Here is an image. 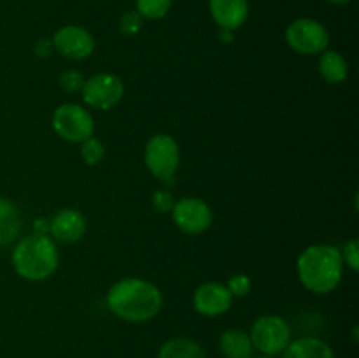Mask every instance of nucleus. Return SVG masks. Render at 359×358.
<instances>
[{"instance_id":"obj_23","label":"nucleus","mask_w":359,"mask_h":358,"mask_svg":"<svg viewBox=\"0 0 359 358\" xmlns=\"http://www.w3.org/2000/svg\"><path fill=\"white\" fill-rule=\"evenodd\" d=\"M226 288L231 293V297H245V295H249V291L252 288L251 277L245 276V274H233L228 279Z\"/></svg>"},{"instance_id":"obj_13","label":"nucleus","mask_w":359,"mask_h":358,"mask_svg":"<svg viewBox=\"0 0 359 358\" xmlns=\"http://www.w3.org/2000/svg\"><path fill=\"white\" fill-rule=\"evenodd\" d=\"M210 14L221 30L235 32L249 16L248 0H209Z\"/></svg>"},{"instance_id":"obj_12","label":"nucleus","mask_w":359,"mask_h":358,"mask_svg":"<svg viewBox=\"0 0 359 358\" xmlns=\"http://www.w3.org/2000/svg\"><path fill=\"white\" fill-rule=\"evenodd\" d=\"M86 218L83 213L70 207H63L55 216L49 220V234L55 241L63 242V244H74L81 241L86 234Z\"/></svg>"},{"instance_id":"obj_29","label":"nucleus","mask_w":359,"mask_h":358,"mask_svg":"<svg viewBox=\"0 0 359 358\" xmlns=\"http://www.w3.org/2000/svg\"><path fill=\"white\" fill-rule=\"evenodd\" d=\"M330 2H332V4H339V6H340V4H347V2H349V0H330Z\"/></svg>"},{"instance_id":"obj_20","label":"nucleus","mask_w":359,"mask_h":358,"mask_svg":"<svg viewBox=\"0 0 359 358\" xmlns=\"http://www.w3.org/2000/svg\"><path fill=\"white\" fill-rule=\"evenodd\" d=\"M104 157H105V147L97 137L91 135L90 139L81 142V158H83L86 165H91V167H93V165H98L102 160H104Z\"/></svg>"},{"instance_id":"obj_24","label":"nucleus","mask_w":359,"mask_h":358,"mask_svg":"<svg viewBox=\"0 0 359 358\" xmlns=\"http://www.w3.org/2000/svg\"><path fill=\"white\" fill-rule=\"evenodd\" d=\"M84 76L79 70H65V72L60 74V88L63 91H69V93H76V91L83 90L84 84Z\"/></svg>"},{"instance_id":"obj_19","label":"nucleus","mask_w":359,"mask_h":358,"mask_svg":"<svg viewBox=\"0 0 359 358\" xmlns=\"http://www.w3.org/2000/svg\"><path fill=\"white\" fill-rule=\"evenodd\" d=\"M137 2V13L144 18V20H161L168 14L172 7V0H135Z\"/></svg>"},{"instance_id":"obj_15","label":"nucleus","mask_w":359,"mask_h":358,"mask_svg":"<svg viewBox=\"0 0 359 358\" xmlns=\"http://www.w3.org/2000/svg\"><path fill=\"white\" fill-rule=\"evenodd\" d=\"M251 337L242 329H228L219 337V351L224 358H252Z\"/></svg>"},{"instance_id":"obj_5","label":"nucleus","mask_w":359,"mask_h":358,"mask_svg":"<svg viewBox=\"0 0 359 358\" xmlns=\"http://www.w3.org/2000/svg\"><path fill=\"white\" fill-rule=\"evenodd\" d=\"M51 125L56 135L74 144H81L83 140L90 139L95 132V119L91 112L83 105L72 102H67L55 109Z\"/></svg>"},{"instance_id":"obj_6","label":"nucleus","mask_w":359,"mask_h":358,"mask_svg":"<svg viewBox=\"0 0 359 358\" xmlns=\"http://www.w3.org/2000/svg\"><path fill=\"white\" fill-rule=\"evenodd\" d=\"M251 343L265 357L280 354L291 343V326L283 316L265 314L252 323Z\"/></svg>"},{"instance_id":"obj_22","label":"nucleus","mask_w":359,"mask_h":358,"mask_svg":"<svg viewBox=\"0 0 359 358\" xmlns=\"http://www.w3.org/2000/svg\"><path fill=\"white\" fill-rule=\"evenodd\" d=\"M340 255H342L344 267H349L351 270L358 272L359 270V242L358 239H351L340 249Z\"/></svg>"},{"instance_id":"obj_27","label":"nucleus","mask_w":359,"mask_h":358,"mask_svg":"<svg viewBox=\"0 0 359 358\" xmlns=\"http://www.w3.org/2000/svg\"><path fill=\"white\" fill-rule=\"evenodd\" d=\"M34 228H35V234L48 235L49 234V220H46V218H39V220H35Z\"/></svg>"},{"instance_id":"obj_7","label":"nucleus","mask_w":359,"mask_h":358,"mask_svg":"<svg viewBox=\"0 0 359 358\" xmlns=\"http://www.w3.org/2000/svg\"><path fill=\"white\" fill-rule=\"evenodd\" d=\"M286 42L298 55H321L330 46V32L318 20L300 18L286 28Z\"/></svg>"},{"instance_id":"obj_1","label":"nucleus","mask_w":359,"mask_h":358,"mask_svg":"<svg viewBox=\"0 0 359 358\" xmlns=\"http://www.w3.org/2000/svg\"><path fill=\"white\" fill-rule=\"evenodd\" d=\"M107 307L116 318L128 323H144L158 316L163 307V295L151 281L140 277L119 279L109 288Z\"/></svg>"},{"instance_id":"obj_11","label":"nucleus","mask_w":359,"mask_h":358,"mask_svg":"<svg viewBox=\"0 0 359 358\" xmlns=\"http://www.w3.org/2000/svg\"><path fill=\"white\" fill-rule=\"evenodd\" d=\"M231 293L228 291L226 284L209 281V283L200 284L193 293V305L196 312L207 318H216L224 314L231 307Z\"/></svg>"},{"instance_id":"obj_16","label":"nucleus","mask_w":359,"mask_h":358,"mask_svg":"<svg viewBox=\"0 0 359 358\" xmlns=\"http://www.w3.org/2000/svg\"><path fill=\"white\" fill-rule=\"evenodd\" d=\"M21 227L23 221L20 209L11 200L0 197V248L16 241L21 234Z\"/></svg>"},{"instance_id":"obj_17","label":"nucleus","mask_w":359,"mask_h":358,"mask_svg":"<svg viewBox=\"0 0 359 358\" xmlns=\"http://www.w3.org/2000/svg\"><path fill=\"white\" fill-rule=\"evenodd\" d=\"M319 74L328 84H340L349 76V63L339 51L326 49L319 56Z\"/></svg>"},{"instance_id":"obj_25","label":"nucleus","mask_w":359,"mask_h":358,"mask_svg":"<svg viewBox=\"0 0 359 358\" xmlns=\"http://www.w3.org/2000/svg\"><path fill=\"white\" fill-rule=\"evenodd\" d=\"M151 204H153V207L158 211V213H170L172 207H174L175 204V199L168 190L161 188L153 193V197H151Z\"/></svg>"},{"instance_id":"obj_2","label":"nucleus","mask_w":359,"mask_h":358,"mask_svg":"<svg viewBox=\"0 0 359 358\" xmlns=\"http://www.w3.org/2000/svg\"><path fill=\"white\" fill-rule=\"evenodd\" d=\"M300 283L316 295L332 293L342 281L344 262L340 249L332 244H312L297 260Z\"/></svg>"},{"instance_id":"obj_18","label":"nucleus","mask_w":359,"mask_h":358,"mask_svg":"<svg viewBox=\"0 0 359 358\" xmlns=\"http://www.w3.org/2000/svg\"><path fill=\"white\" fill-rule=\"evenodd\" d=\"M158 358H207L198 343L188 337H174L158 351Z\"/></svg>"},{"instance_id":"obj_10","label":"nucleus","mask_w":359,"mask_h":358,"mask_svg":"<svg viewBox=\"0 0 359 358\" xmlns=\"http://www.w3.org/2000/svg\"><path fill=\"white\" fill-rule=\"evenodd\" d=\"M51 42L53 48L67 60H84L95 49V39L91 32L79 25H65L58 28Z\"/></svg>"},{"instance_id":"obj_9","label":"nucleus","mask_w":359,"mask_h":358,"mask_svg":"<svg viewBox=\"0 0 359 358\" xmlns=\"http://www.w3.org/2000/svg\"><path fill=\"white\" fill-rule=\"evenodd\" d=\"M170 214L175 227L188 235L203 234L212 225L214 218L209 204L196 197H184L181 200H175Z\"/></svg>"},{"instance_id":"obj_21","label":"nucleus","mask_w":359,"mask_h":358,"mask_svg":"<svg viewBox=\"0 0 359 358\" xmlns=\"http://www.w3.org/2000/svg\"><path fill=\"white\" fill-rule=\"evenodd\" d=\"M142 25H144V18L140 16L137 11H128V13L123 14L121 20H119V32H121L123 35L132 37V35H137L140 30H142Z\"/></svg>"},{"instance_id":"obj_4","label":"nucleus","mask_w":359,"mask_h":358,"mask_svg":"<svg viewBox=\"0 0 359 358\" xmlns=\"http://www.w3.org/2000/svg\"><path fill=\"white\" fill-rule=\"evenodd\" d=\"M144 164L147 171L161 183L174 179L181 164V150L177 140L168 133H156L144 147Z\"/></svg>"},{"instance_id":"obj_3","label":"nucleus","mask_w":359,"mask_h":358,"mask_svg":"<svg viewBox=\"0 0 359 358\" xmlns=\"http://www.w3.org/2000/svg\"><path fill=\"white\" fill-rule=\"evenodd\" d=\"M60 253L49 235L32 234L21 239L13 249V267L27 281H46L56 272Z\"/></svg>"},{"instance_id":"obj_28","label":"nucleus","mask_w":359,"mask_h":358,"mask_svg":"<svg viewBox=\"0 0 359 358\" xmlns=\"http://www.w3.org/2000/svg\"><path fill=\"white\" fill-rule=\"evenodd\" d=\"M221 39H223V41H231V39H233V32L231 30H221Z\"/></svg>"},{"instance_id":"obj_30","label":"nucleus","mask_w":359,"mask_h":358,"mask_svg":"<svg viewBox=\"0 0 359 358\" xmlns=\"http://www.w3.org/2000/svg\"><path fill=\"white\" fill-rule=\"evenodd\" d=\"M256 358H272V357H265V354H263V357H256Z\"/></svg>"},{"instance_id":"obj_26","label":"nucleus","mask_w":359,"mask_h":358,"mask_svg":"<svg viewBox=\"0 0 359 358\" xmlns=\"http://www.w3.org/2000/svg\"><path fill=\"white\" fill-rule=\"evenodd\" d=\"M51 51H53V42L48 41V39H41V41L37 42V46H35V55L42 56V58L49 56V53Z\"/></svg>"},{"instance_id":"obj_8","label":"nucleus","mask_w":359,"mask_h":358,"mask_svg":"<svg viewBox=\"0 0 359 358\" xmlns=\"http://www.w3.org/2000/svg\"><path fill=\"white\" fill-rule=\"evenodd\" d=\"M83 100L88 107L98 111H109L121 102L125 95V84L121 77L112 72H98L84 81Z\"/></svg>"},{"instance_id":"obj_14","label":"nucleus","mask_w":359,"mask_h":358,"mask_svg":"<svg viewBox=\"0 0 359 358\" xmlns=\"http://www.w3.org/2000/svg\"><path fill=\"white\" fill-rule=\"evenodd\" d=\"M283 358H335V353L332 346L319 337H300L287 344Z\"/></svg>"}]
</instances>
